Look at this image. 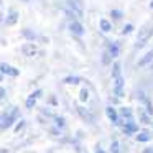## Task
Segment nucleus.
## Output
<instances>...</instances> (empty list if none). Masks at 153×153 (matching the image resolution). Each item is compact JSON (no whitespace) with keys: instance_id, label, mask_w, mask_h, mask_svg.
<instances>
[{"instance_id":"obj_11","label":"nucleus","mask_w":153,"mask_h":153,"mask_svg":"<svg viewBox=\"0 0 153 153\" xmlns=\"http://www.w3.org/2000/svg\"><path fill=\"white\" fill-rule=\"evenodd\" d=\"M18 12L15 10V8H10L8 10V13H7V17H5V25H8V27H12V25H15L18 22Z\"/></svg>"},{"instance_id":"obj_14","label":"nucleus","mask_w":153,"mask_h":153,"mask_svg":"<svg viewBox=\"0 0 153 153\" xmlns=\"http://www.w3.org/2000/svg\"><path fill=\"white\" fill-rule=\"evenodd\" d=\"M117 112H119V117H123L125 120H132V117H133V109L132 107H120Z\"/></svg>"},{"instance_id":"obj_24","label":"nucleus","mask_w":153,"mask_h":153,"mask_svg":"<svg viewBox=\"0 0 153 153\" xmlns=\"http://www.w3.org/2000/svg\"><path fill=\"white\" fill-rule=\"evenodd\" d=\"M110 153H122V152H120V143H119V140H114V142L110 143Z\"/></svg>"},{"instance_id":"obj_39","label":"nucleus","mask_w":153,"mask_h":153,"mask_svg":"<svg viewBox=\"0 0 153 153\" xmlns=\"http://www.w3.org/2000/svg\"><path fill=\"white\" fill-rule=\"evenodd\" d=\"M148 66H150V68H152V69H153V61H152V63H150V64H148Z\"/></svg>"},{"instance_id":"obj_34","label":"nucleus","mask_w":153,"mask_h":153,"mask_svg":"<svg viewBox=\"0 0 153 153\" xmlns=\"http://www.w3.org/2000/svg\"><path fill=\"white\" fill-rule=\"evenodd\" d=\"M143 153H153V146H148V148L143 150Z\"/></svg>"},{"instance_id":"obj_6","label":"nucleus","mask_w":153,"mask_h":153,"mask_svg":"<svg viewBox=\"0 0 153 153\" xmlns=\"http://www.w3.org/2000/svg\"><path fill=\"white\" fill-rule=\"evenodd\" d=\"M125 79H123L122 76L117 77V79H114V94H115V97H123V94H125Z\"/></svg>"},{"instance_id":"obj_21","label":"nucleus","mask_w":153,"mask_h":153,"mask_svg":"<svg viewBox=\"0 0 153 153\" xmlns=\"http://www.w3.org/2000/svg\"><path fill=\"white\" fill-rule=\"evenodd\" d=\"M53 120H54V127H58L59 130L66 128V120H64L63 117H59V115H54V117H53Z\"/></svg>"},{"instance_id":"obj_27","label":"nucleus","mask_w":153,"mask_h":153,"mask_svg":"<svg viewBox=\"0 0 153 153\" xmlns=\"http://www.w3.org/2000/svg\"><path fill=\"white\" fill-rule=\"evenodd\" d=\"M133 31V25L132 23H127L125 27L122 28V35H130Z\"/></svg>"},{"instance_id":"obj_38","label":"nucleus","mask_w":153,"mask_h":153,"mask_svg":"<svg viewBox=\"0 0 153 153\" xmlns=\"http://www.w3.org/2000/svg\"><path fill=\"white\" fill-rule=\"evenodd\" d=\"M2 81H4V74H0V82H2Z\"/></svg>"},{"instance_id":"obj_26","label":"nucleus","mask_w":153,"mask_h":153,"mask_svg":"<svg viewBox=\"0 0 153 153\" xmlns=\"http://www.w3.org/2000/svg\"><path fill=\"white\" fill-rule=\"evenodd\" d=\"M110 17H112L114 20H120V18L123 17V13L120 10H117V8H114V10H110Z\"/></svg>"},{"instance_id":"obj_36","label":"nucleus","mask_w":153,"mask_h":153,"mask_svg":"<svg viewBox=\"0 0 153 153\" xmlns=\"http://www.w3.org/2000/svg\"><path fill=\"white\" fill-rule=\"evenodd\" d=\"M4 22V13H0V23Z\"/></svg>"},{"instance_id":"obj_32","label":"nucleus","mask_w":153,"mask_h":153,"mask_svg":"<svg viewBox=\"0 0 153 153\" xmlns=\"http://www.w3.org/2000/svg\"><path fill=\"white\" fill-rule=\"evenodd\" d=\"M48 104H50V105H58L56 97H54V96H50V99H48Z\"/></svg>"},{"instance_id":"obj_18","label":"nucleus","mask_w":153,"mask_h":153,"mask_svg":"<svg viewBox=\"0 0 153 153\" xmlns=\"http://www.w3.org/2000/svg\"><path fill=\"white\" fill-rule=\"evenodd\" d=\"M76 110H77V114L81 115V119H82V120H86V122H89V123H92V122H94V119L89 115V112H87V110L84 109V107L76 105Z\"/></svg>"},{"instance_id":"obj_23","label":"nucleus","mask_w":153,"mask_h":153,"mask_svg":"<svg viewBox=\"0 0 153 153\" xmlns=\"http://www.w3.org/2000/svg\"><path fill=\"white\" fill-rule=\"evenodd\" d=\"M64 82H66V84H74V86H77V84L81 82V77H77V76H68V77H64Z\"/></svg>"},{"instance_id":"obj_7","label":"nucleus","mask_w":153,"mask_h":153,"mask_svg":"<svg viewBox=\"0 0 153 153\" xmlns=\"http://www.w3.org/2000/svg\"><path fill=\"white\" fill-rule=\"evenodd\" d=\"M0 74H7V76H12V77H17L18 74H20V71L17 69V68H13V66H10V64H7V63H2L0 64Z\"/></svg>"},{"instance_id":"obj_9","label":"nucleus","mask_w":153,"mask_h":153,"mask_svg":"<svg viewBox=\"0 0 153 153\" xmlns=\"http://www.w3.org/2000/svg\"><path fill=\"white\" fill-rule=\"evenodd\" d=\"M22 54H23V56H27V58H31V56H35V54H38L36 45H33V43L23 45V46H22Z\"/></svg>"},{"instance_id":"obj_10","label":"nucleus","mask_w":153,"mask_h":153,"mask_svg":"<svg viewBox=\"0 0 153 153\" xmlns=\"http://www.w3.org/2000/svg\"><path fill=\"white\" fill-rule=\"evenodd\" d=\"M41 94H43V91H41V89H36L35 92H31L30 96H28L27 102H25V107H27V109H33L35 104H36V100H38V97H40Z\"/></svg>"},{"instance_id":"obj_15","label":"nucleus","mask_w":153,"mask_h":153,"mask_svg":"<svg viewBox=\"0 0 153 153\" xmlns=\"http://www.w3.org/2000/svg\"><path fill=\"white\" fill-rule=\"evenodd\" d=\"M135 140H137V142H142V143H146V142L152 140V133H150L148 130H140V132L137 133Z\"/></svg>"},{"instance_id":"obj_22","label":"nucleus","mask_w":153,"mask_h":153,"mask_svg":"<svg viewBox=\"0 0 153 153\" xmlns=\"http://www.w3.org/2000/svg\"><path fill=\"white\" fill-rule=\"evenodd\" d=\"M87 99H89V89H87V87H81L79 100H81V102H87Z\"/></svg>"},{"instance_id":"obj_2","label":"nucleus","mask_w":153,"mask_h":153,"mask_svg":"<svg viewBox=\"0 0 153 153\" xmlns=\"http://www.w3.org/2000/svg\"><path fill=\"white\" fill-rule=\"evenodd\" d=\"M17 119H20V109H18V107H13L12 112H8L7 117L4 119V122L0 123V130H7L8 127H12L17 122Z\"/></svg>"},{"instance_id":"obj_4","label":"nucleus","mask_w":153,"mask_h":153,"mask_svg":"<svg viewBox=\"0 0 153 153\" xmlns=\"http://www.w3.org/2000/svg\"><path fill=\"white\" fill-rule=\"evenodd\" d=\"M120 125H122V132L125 133V135H133V133H138L140 132L138 123H135L133 120H125V122L120 123Z\"/></svg>"},{"instance_id":"obj_35","label":"nucleus","mask_w":153,"mask_h":153,"mask_svg":"<svg viewBox=\"0 0 153 153\" xmlns=\"http://www.w3.org/2000/svg\"><path fill=\"white\" fill-rule=\"evenodd\" d=\"M96 153H105V152L102 148H99V146H96Z\"/></svg>"},{"instance_id":"obj_19","label":"nucleus","mask_w":153,"mask_h":153,"mask_svg":"<svg viewBox=\"0 0 153 153\" xmlns=\"http://www.w3.org/2000/svg\"><path fill=\"white\" fill-rule=\"evenodd\" d=\"M99 28H100V31H102V33H110V31H112V23H110L107 18H100Z\"/></svg>"},{"instance_id":"obj_13","label":"nucleus","mask_w":153,"mask_h":153,"mask_svg":"<svg viewBox=\"0 0 153 153\" xmlns=\"http://www.w3.org/2000/svg\"><path fill=\"white\" fill-rule=\"evenodd\" d=\"M138 120H140V123H145V125H148V123H152V117L148 115V112H146L143 107H140L138 109Z\"/></svg>"},{"instance_id":"obj_40","label":"nucleus","mask_w":153,"mask_h":153,"mask_svg":"<svg viewBox=\"0 0 153 153\" xmlns=\"http://www.w3.org/2000/svg\"><path fill=\"white\" fill-rule=\"evenodd\" d=\"M2 5H4V0H0V7H2Z\"/></svg>"},{"instance_id":"obj_17","label":"nucleus","mask_w":153,"mask_h":153,"mask_svg":"<svg viewBox=\"0 0 153 153\" xmlns=\"http://www.w3.org/2000/svg\"><path fill=\"white\" fill-rule=\"evenodd\" d=\"M22 36L28 41H36L38 40V35L35 33L33 30H30V28H23V30H22Z\"/></svg>"},{"instance_id":"obj_16","label":"nucleus","mask_w":153,"mask_h":153,"mask_svg":"<svg viewBox=\"0 0 153 153\" xmlns=\"http://www.w3.org/2000/svg\"><path fill=\"white\" fill-rule=\"evenodd\" d=\"M152 61H153V50H150L148 53H146L145 56H143L142 59H140L138 63H137V66H138V68H143V66H148V64L152 63Z\"/></svg>"},{"instance_id":"obj_31","label":"nucleus","mask_w":153,"mask_h":153,"mask_svg":"<svg viewBox=\"0 0 153 153\" xmlns=\"http://www.w3.org/2000/svg\"><path fill=\"white\" fill-rule=\"evenodd\" d=\"M7 97V89L5 87H0V100H4Z\"/></svg>"},{"instance_id":"obj_33","label":"nucleus","mask_w":153,"mask_h":153,"mask_svg":"<svg viewBox=\"0 0 153 153\" xmlns=\"http://www.w3.org/2000/svg\"><path fill=\"white\" fill-rule=\"evenodd\" d=\"M7 114H8V112H2V114H0V123L4 122V119L7 117Z\"/></svg>"},{"instance_id":"obj_41","label":"nucleus","mask_w":153,"mask_h":153,"mask_svg":"<svg viewBox=\"0 0 153 153\" xmlns=\"http://www.w3.org/2000/svg\"><path fill=\"white\" fill-rule=\"evenodd\" d=\"M22 2H28V0H22Z\"/></svg>"},{"instance_id":"obj_20","label":"nucleus","mask_w":153,"mask_h":153,"mask_svg":"<svg viewBox=\"0 0 153 153\" xmlns=\"http://www.w3.org/2000/svg\"><path fill=\"white\" fill-rule=\"evenodd\" d=\"M120 76H122V66H120L119 61H114V64H112V77L117 79V77H120Z\"/></svg>"},{"instance_id":"obj_30","label":"nucleus","mask_w":153,"mask_h":153,"mask_svg":"<svg viewBox=\"0 0 153 153\" xmlns=\"http://www.w3.org/2000/svg\"><path fill=\"white\" fill-rule=\"evenodd\" d=\"M50 133L54 137H58V135H61V130L58 128V127H50Z\"/></svg>"},{"instance_id":"obj_8","label":"nucleus","mask_w":153,"mask_h":153,"mask_svg":"<svg viewBox=\"0 0 153 153\" xmlns=\"http://www.w3.org/2000/svg\"><path fill=\"white\" fill-rule=\"evenodd\" d=\"M105 51L112 56V59L119 58V54H120V43H117V41H109V43H107V50Z\"/></svg>"},{"instance_id":"obj_3","label":"nucleus","mask_w":153,"mask_h":153,"mask_svg":"<svg viewBox=\"0 0 153 153\" xmlns=\"http://www.w3.org/2000/svg\"><path fill=\"white\" fill-rule=\"evenodd\" d=\"M66 7L69 8V10L73 12L77 18H82V15H84V4H82V0H68Z\"/></svg>"},{"instance_id":"obj_12","label":"nucleus","mask_w":153,"mask_h":153,"mask_svg":"<svg viewBox=\"0 0 153 153\" xmlns=\"http://www.w3.org/2000/svg\"><path fill=\"white\" fill-rule=\"evenodd\" d=\"M105 114H107V117H109V120H110L112 123H119V119H120V117H119V112H117L115 107L109 105V107L105 109Z\"/></svg>"},{"instance_id":"obj_25","label":"nucleus","mask_w":153,"mask_h":153,"mask_svg":"<svg viewBox=\"0 0 153 153\" xmlns=\"http://www.w3.org/2000/svg\"><path fill=\"white\" fill-rule=\"evenodd\" d=\"M112 61H114V59H112V56H110V54L107 53V51H104V53H102V64H104V66L110 64Z\"/></svg>"},{"instance_id":"obj_28","label":"nucleus","mask_w":153,"mask_h":153,"mask_svg":"<svg viewBox=\"0 0 153 153\" xmlns=\"http://www.w3.org/2000/svg\"><path fill=\"white\" fill-rule=\"evenodd\" d=\"M41 114H43L45 117H48V119H53V117H54V114L51 112L50 109H46V107H43V109H41Z\"/></svg>"},{"instance_id":"obj_5","label":"nucleus","mask_w":153,"mask_h":153,"mask_svg":"<svg viewBox=\"0 0 153 153\" xmlns=\"http://www.w3.org/2000/svg\"><path fill=\"white\" fill-rule=\"evenodd\" d=\"M68 28H69V31L74 35L76 38H81V36H84V27H82V23H81L79 20H74V22H69V25H68Z\"/></svg>"},{"instance_id":"obj_29","label":"nucleus","mask_w":153,"mask_h":153,"mask_svg":"<svg viewBox=\"0 0 153 153\" xmlns=\"http://www.w3.org/2000/svg\"><path fill=\"white\" fill-rule=\"evenodd\" d=\"M25 125H27V122H25V120H20V122L17 123V127L13 128V132L17 133V132H20V130H23V127H25Z\"/></svg>"},{"instance_id":"obj_1","label":"nucleus","mask_w":153,"mask_h":153,"mask_svg":"<svg viewBox=\"0 0 153 153\" xmlns=\"http://www.w3.org/2000/svg\"><path fill=\"white\" fill-rule=\"evenodd\" d=\"M153 36V23H145L140 28L138 35H137V43H135V50H142L146 43L150 41V38Z\"/></svg>"},{"instance_id":"obj_37","label":"nucleus","mask_w":153,"mask_h":153,"mask_svg":"<svg viewBox=\"0 0 153 153\" xmlns=\"http://www.w3.org/2000/svg\"><path fill=\"white\" fill-rule=\"evenodd\" d=\"M150 8H153V0H150Z\"/></svg>"}]
</instances>
